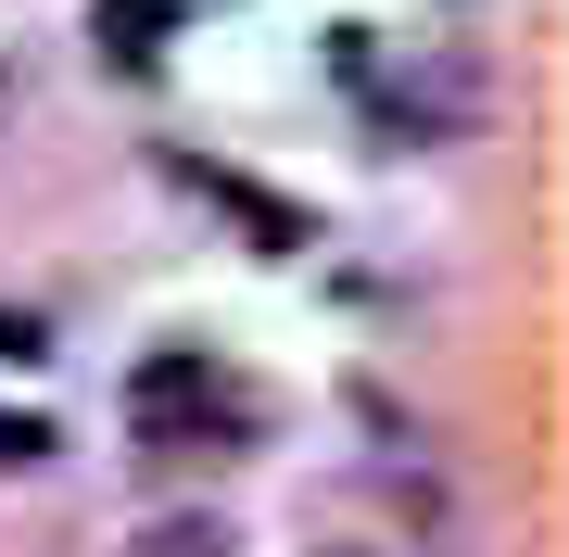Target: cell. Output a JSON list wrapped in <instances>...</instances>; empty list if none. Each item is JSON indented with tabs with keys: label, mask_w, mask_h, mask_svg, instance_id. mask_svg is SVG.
I'll return each mask as SVG.
<instances>
[{
	"label": "cell",
	"mask_w": 569,
	"mask_h": 557,
	"mask_svg": "<svg viewBox=\"0 0 569 557\" xmlns=\"http://www.w3.org/2000/svg\"><path fill=\"white\" fill-rule=\"evenodd\" d=\"M127 557H228V533H216V519H164V533H140Z\"/></svg>",
	"instance_id": "obj_4"
},
{
	"label": "cell",
	"mask_w": 569,
	"mask_h": 557,
	"mask_svg": "<svg viewBox=\"0 0 569 557\" xmlns=\"http://www.w3.org/2000/svg\"><path fill=\"white\" fill-rule=\"evenodd\" d=\"M102 26H114L127 63H164V26H178V13H164V0H102Z\"/></svg>",
	"instance_id": "obj_3"
},
{
	"label": "cell",
	"mask_w": 569,
	"mask_h": 557,
	"mask_svg": "<svg viewBox=\"0 0 569 557\" xmlns=\"http://www.w3.org/2000/svg\"><path fill=\"white\" fill-rule=\"evenodd\" d=\"M127 431H140L152 456H190V444L216 456V444H241V431H253V406H241V380H228L216 355H190V342H178V355H152V368L127 380Z\"/></svg>",
	"instance_id": "obj_1"
},
{
	"label": "cell",
	"mask_w": 569,
	"mask_h": 557,
	"mask_svg": "<svg viewBox=\"0 0 569 557\" xmlns=\"http://www.w3.org/2000/svg\"><path fill=\"white\" fill-rule=\"evenodd\" d=\"M178 178H190V190H216V203L241 216V228H253L266 253H291V241H305V216H291V203H266V190H241V178H228V166H178Z\"/></svg>",
	"instance_id": "obj_2"
},
{
	"label": "cell",
	"mask_w": 569,
	"mask_h": 557,
	"mask_svg": "<svg viewBox=\"0 0 569 557\" xmlns=\"http://www.w3.org/2000/svg\"><path fill=\"white\" fill-rule=\"evenodd\" d=\"M51 456V418H0V469H39Z\"/></svg>",
	"instance_id": "obj_5"
},
{
	"label": "cell",
	"mask_w": 569,
	"mask_h": 557,
	"mask_svg": "<svg viewBox=\"0 0 569 557\" xmlns=\"http://www.w3.org/2000/svg\"><path fill=\"white\" fill-rule=\"evenodd\" d=\"M0 355H13V368H39V355H51V330H39L26 305H0Z\"/></svg>",
	"instance_id": "obj_6"
}]
</instances>
